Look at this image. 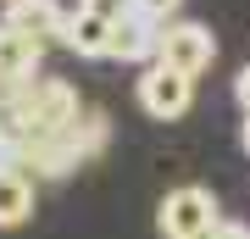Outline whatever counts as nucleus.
Here are the masks:
<instances>
[{
    "label": "nucleus",
    "instance_id": "1",
    "mask_svg": "<svg viewBox=\"0 0 250 239\" xmlns=\"http://www.w3.org/2000/svg\"><path fill=\"white\" fill-rule=\"evenodd\" d=\"M100 151H106V117H100V111H83L72 128H62L56 139H45L34 151V173L39 178H62L72 167H83V161H95Z\"/></svg>",
    "mask_w": 250,
    "mask_h": 239
},
{
    "label": "nucleus",
    "instance_id": "2",
    "mask_svg": "<svg viewBox=\"0 0 250 239\" xmlns=\"http://www.w3.org/2000/svg\"><path fill=\"white\" fill-rule=\"evenodd\" d=\"M217 222H223V212H217V195L206 184H178V189H167L161 206H156L161 239H200V234H211Z\"/></svg>",
    "mask_w": 250,
    "mask_h": 239
},
{
    "label": "nucleus",
    "instance_id": "3",
    "mask_svg": "<svg viewBox=\"0 0 250 239\" xmlns=\"http://www.w3.org/2000/svg\"><path fill=\"white\" fill-rule=\"evenodd\" d=\"M211 62H217V39H211V28H206V22L178 17V22L161 28V39H156V67L184 72V78H200Z\"/></svg>",
    "mask_w": 250,
    "mask_h": 239
},
{
    "label": "nucleus",
    "instance_id": "4",
    "mask_svg": "<svg viewBox=\"0 0 250 239\" xmlns=\"http://www.w3.org/2000/svg\"><path fill=\"white\" fill-rule=\"evenodd\" d=\"M139 106H145V117H156V123H178V117L195 106V78L167 72V67H145V78H139Z\"/></svg>",
    "mask_w": 250,
    "mask_h": 239
},
{
    "label": "nucleus",
    "instance_id": "5",
    "mask_svg": "<svg viewBox=\"0 0 250 239\" xmlns=\"http://www.w3.org/2000/svg\"><path fill=\"white\" fill-rule=\"evenodd\" d=\"M45 62V44L34 34H22V28L0 22V84H28Z\"/></svg>",
    "mask_w": 250,
    "mask_h": 239
},
{
    "label": "nucleus",
    "instance_id": "6",
    "mask_svg": "<svg viewBox=\"0 0 250 239\" xmlns=\"http://www.w3.org/2000/svg\"><path fill=\"white\" fill-rule=\"evenodd\" d=\"M0 22H11V28H22V34H34L39 44H50V39H62V28H67V6L62 0H6V17Z\"/></svg>",
    "mask_w": 250,
    "mask_h": 239
},
{
    "label": "nucleus",
    "instance_id": "7",
    "mask_svg": "<svg viewBox=\"0 0 250 239\" xmlns=\"http://www.w3.org/2000/svg\"><path fill=\"white\" fill-rule=\"evenodd\" d=\"M156 39H161V28L128 11V17L111 28V50L106 56H111V62H150L156 67Z\"/></svg>",
    "mask_w": 250,
    "mask_h": 239
},
{
    "label": "nucleus",
    "instance_id": "8",
    "mask_svg": "<svg viewBox=\"0 0 250 239\" xmlns=\"http://www.w3.org/2000/svg\"><path fill=\"white\" fill-rule=\"evenodd\" d=\"M111 28H117V22L95 17V11H83V6H72V11H67V28H62V44L78 50V56H106V50H111Z\"/></svg>",
    "mask_w": 250,
    "mask_h": 239
},
{
    "label": "nucleus",
    "instance_id": "9",
    "mask_svg": "<svg viewBox=\"0 0 250 239\" xmlns=\"http://www.w3.org/2000/svg\"><path fill=\"white\" fill-rule=\"evenodd\" d=\"M28 217H34V178L0 173V228H17Z\"/></svg>",
    "mask_w": 250,
    "mask_h": 239
},
{
    "label": "nucleus",
    "instance_id": "10",
    "mask_svg": "<svg viewBox=\"0 0 250 239\" xmlns=\"http://www.w3.org/2000/svg\"><path fill=\"white\" fill-rule=\"evenodd\" d=\"M178 6L184 0H128V11L145 22H156V28H167V22H178Z\"/></svg>",
    "mask_w": 250,
    "mask_h": 239
},
{
    "label": "nucleus",
    "instance_id": "11",
    "mask_svg": "<svg viewBox=\"0 0 250 239\" xmlns=\"http://www.w3.org/2000/svg\"><path fill=\"white\" fill-rule=\"evenodd\" d=\"M83 11H95V17H106V22H123L128 17V0H78Z\"/></svg>",
    "mask_w": 250,
    "mask_h": 239
},
{
    "label": "nucleus",
    "instance_id": "12",
    "mask_svg": "<svg viewBox=\"0 0 250 239\" xmlns=\"http://www.w3.org/2000/svg\"><path fill=\"white\" fill-rule=\"evenodd\" d=\"M200 239H250V228H245V222H233V217H223L211 234H200Z\"/></svg>",
    "mask_w": 250,
    "mask_h": 239
},
{
    "label": "nucleus",
    "instance_id": "13",
    "mask_svg": "<svg viewBox=\"0 0 250 239\" xmlns=\"http://www.w3.org/2000/svg\"><path fill=\"white\" fill-rule=\"evenodd\" d=\"M233 95H239V106L250 111V62L239 67V78H233Z\"/></svg>",
    "mask_w": 250,
    "mask_h": 239
},
{
    "label": "nucleus",
    "instance_id": "14",
    "mask_svg": "<svg viewBox=\"0 0 250 239\" xmlns=\"http://www.w3.org/2000/svg\"><path fill=\"white\" fill-rule=\"evenodd\" d=\"M239 145H245V156H250V111H245V123H239Z\"/></svg>",
    "mask_w": 250,
    "mask_h": 239
}]
</instances>
